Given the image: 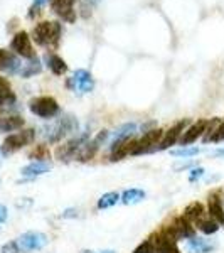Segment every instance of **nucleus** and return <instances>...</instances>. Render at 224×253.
Masks as SVG:
<instances>
[{
  "mask_svg": "<svg viewBox=\"0 0 224 253\" xmlns=\"http://www.w3.org/2000/svg\"><path fill=\"white\" fill-rule=\"evenodd\" d=\"M32 39L37 46L42 47H56L61 39V24L59 22H39L32 31Z\"/></svg>",
  "mask_w": 224,
  "mask_h": 253,
  "instance_id": "f257e3e1",
  "label": "nucleus"
},
{
  "mask_svg": "<svg viewBox=\"0 0 224 253\" xmlns=\"http://www.w3.org/2000/svg\"><path fill=\"white\" fill-rule=\"evenodd\" d=\"M76 128H78V120L71 115H64L44 128V138L49 144H58L59 140H63L68 133L75 132Z\"/></svg>",
  "mask_w": 224,
  "mask_h": 253,
  "instance_id": "f03ea898",
  "label": "nucleus"
},
{
  "mask_svg": "<svg viewBox=\"0 0 224 253\" xmlns=\"http://www.w3.org/2000/svg\"><path fill=\"white\" fill-rule=\"evenodd\" d=\"M34 137H36V132L32 128H26V130H20V132L10 133L9 137H5L3 144L0 145V156L7 157V156H10V154L17 152L22 147L32 144Z\"/></svg>",
  "mask_w": 224,
  "mask_h": 253,
  "instance_id": "7ed1b4c3",
  "label": "nucleus"
},
{
  "mask_svg": "<svg viewBox=\"0 0 224 253\" xmlns=\"http://www.w3.org/2000/svg\"><path fill=\"white\" fill-rule=\"evenodd\" d=\"M29 110L34 113L36 117L40 118H54L59 115L61 108L59 103L54 100L52 96H37V98H32L29 101Z\"/></svg>",
  "mask_w": 224,
  "mask_h": 253,
  "instance_id": "20e7f679",
  "label": "nucleus"
},
{
  "mask_svg": "<svg viewBox=\"0 0 224 253\" xmlns=\"http://www.w3.org/2000/svg\"><path fill=\"white\" fill-rule=\"evenodd\" d=\"M15 242H17L20 253H29V252L42 250L47 245L49 238H47V235L40 233V231H26V233L20 235Z\"/></svg>",
  "mask_w": 224,
  "mask_h": 253,
  "instance_id": "39448f33",
  "label": "nucleus"
},
{
  "mask_svg": "<svg viewBox=\"0 0 224 253\" xmlns=\"http://www.w3.org/2000/svg\"><path fill=\"white\" fill-rule=\"evenodd\" d=\"M164 233L169 236V238L179 242V240H189V238H192V236H195V230H194L192 223L187 221L184 216H179L170 226L165 228Z\"/></svg>",
  "mask_w": 224,
  "mask_h": 253,
  "instance_id": "423d86ee",
  "label": "nucleus"
},
{
  "mask_svg": "<svg viewBox=\"0 0 224 253\" xmlns=\"http://www.w3.org/2000/svg\"><path fill=\"white\" fill-rule=\"evenodd\" d=\"M108 137H110L108 130H101V132H98V135L93 138V140H88L86 144H84L78 152H76L75 159L79 162H86V161H89V159H93L95 157V154L100 150V147L108 140Z\"/></svg>",
  "mask_w": 224,
  "mask_h": 253,
  "instance_id": "0eeeda50",
  "label": "nucleus"
},
{
  "mask_svg": "<svg viewBox=\"0 0 224 253\" xmlns=\"http://www.w3.org/2000/svg\"><path fill=\"white\" fill-rule=\"evenodd\" d=\"M10 49L15 52V54L20 56V58H24V59L36 58V52H34V47H32L31 38L26 31H20L14 36V39H12V42H10Z\"/></svg>",
  "mask_w": 224,
  "mask_h": 253,
  "instance_id": "6e6552de",
  "label": "nucleus"
},
{
  "mask_svg": "<svg viewBox=\"0 0 224 253\" xmlns=\"http://www.w3.org/2000/svg\"><path fill=\"white\" fill-rule=\"evenodd\" d=\"M162 135L164 132L162 130H149L147 133H144V137L140 140H137V145L133 149V154L132 156H142V154H147V152H153L157 149L158 142L162 140Z\"/></svg>",
  "mask_w": 224,
  "mask_h": 253,
  "instance_id": "1a4fd4ad",
  "label": "nucleus"
},
{
  "mask_svg": "<svg viewBox=\"0 0 224 253\" xmlns=\"http://www.w3.org/2000/svg\"><path fill=\"white\" fill-rule=\"evenodd\" d=\"M89 140L88 138V133H83V135H78L75 138H71L69 142H66L64 145H59L58 149H56V159H59V161H71V159H75L76 152L83 147L86 142Z\"/></svg>",
  "mask_w": 224,
  "mask_h": 253,
  "instance_id": "9d476101",
  "label": "nucleus"
},
{
  "mask_svg": "<svg viewBox=\"0 0 224 253\" xmlns=\"http://www.w3.org/2000/svg\"><path fill=\"white\" fill-rule=\"evenodd\" d=\"M68 88H71L75 93H89L95 88V81H93L91 73H88L86 69H78L73 75V78L68 80Z\"/></svg>",
  "mask_w": 224,
  "mask_h": 253,
  "instance_id": "9b49d317",
  "label": "nucleus"
},
{
  "mask_svg": "<svg viewBox=\"0 0 224 253\" xmlns=\"http://www.w3.org/2000/svg\"><path fill=\"white\" fill-rule=\"evenodd\" d=\"M186 125H187V120H181V122H177L174 126H170V128L165 132V135H162V140L158 142L155 150H158V152H160V150H167L170 145L176 144L179 138H181L182 133H184Z\"/></svg>",
  "mask_w": 224,
  "mask_h": 253,
  "instance_id": "f8f14e48",
  "label": "nucleus"
},
{
  "mask_svg": "<svg viewBox=\"0 0 224 253\" xmlns=\"http://www.w3.org/2000/svg\"><path fill=\"white\" fill-rule=\"evenodd\" d=\"M20 68H22V61L19 59L17 54L7 51V49H0V71L9 73V75H19Z\"/></svg>",
  "mask_w": 224,
  "mask_h": 253,
  "instance_id": "ddd939ff",
  "label": "nucleus"
},
{
  "mask_svg": "<svg viewBox=\"0 0 224 253\" xmlns=\"http://www.w3.org/2000/svg\"><path fill=\"white\" fill-rule=\"evenodd\" d=\"M51 9L63 17V20L75 22L76 10H75V0H51Z\"/></svg>",
  "mask_w": 224,
  "mask_h": 253,
  "instance_id": "4468645a",
  "label": "nucleus"
},
{
  "mask_svg": "<svg viewBox=\"0 0 224 253\" xmlns=\"http://www.w3.org/2000/svg\"><path fill=\"white\" fill-rule=\"evenodd\" d=\"M135 145H137L135 138H128V140L118 142V144H115V145H110V150H112V157H110V161L116 162V161L125 159L127 156H132Z\"/></svg>",
  "mask_w": 224,
  "mask_h": 253,
  "instance_id": "2eb2a0df",
  "label": "nucleus"
},
{
  "mask_svg": "<svg viewBox=\"0 0 224 253\" xmlns=\"http://www.w3.org/2000/svg\"><path fill=\"white\" fill-rule=\"evenodd\" d=\"M206 126H207L206 120H199V122H195V124H192L184 133H182L181 138H179L181 145L186 147V145H189V144H192V142H195L199 137H202V135H204V132H206Z\"/></svg>",
  "mask_w": 224,
  "mask_h": 253,
  "instance_id": "dca6fc26",
  "label": "nucleus"
},
{
  "mask_svg": "<svg viewBox=\"0 0 224 253\" xmlns=\"http://www.w3.org/2000/svg\"><path fill=\"white\" fill-rule=\"evenodd\" d=\"M49 170H51V162L49 161H32L31 164L22 167L20 174H22L24 177L34 179V177H39V175L49 172Z\"/></svg>",
  "mask_w": 224,
  "mask_h": 253,
  "instance_id": "f3484780",
  "label": "nucleus"
},
{
  "mask_svg": "<svg viewBox=\"0 0 224 253\" xmlns=\"http://www.w3.org/2000/svg\"><path fill=\"white\" fill-rule=\"evenodd\" d=\"M207 213H209V216L219 224V226L224 224V206H223V201L219 199L218 194H211L209 196V203H207Z\"/></svg>",
  "mask_w": 224,
  "mask_h": 253,
  "instance_id": "a211bd4d",
  "label": "nucleus"
},
{
  "mask_svg": "<svg viewBox=\"0 0 224 253\" xmlns=\"http://www.w3.org/2000/svg\"><path fill=\"white\" fill-rule=\"evenodd\" d=\"M186 248L189 253H211L214 250V245L211 242H207L204 238H197L192 236L186 242Z\"/></svg>",
  "mask_w": 224,
  "mask_h": 253,
  "instance_id": "6ab92c4d",
  "label": "nucleus"
},
{
  "mask_svg": "<svg viewBox=\"0 0 224 253\" xmlns=\"http://www.w3.org/2000/svg\"><path fill=\"white\" fill-rule=\"evenodd\" d=\"M137 132V125L133 124V122H130V124H123L120 125L118 128L115 130V133H113V138H112V144L110 145H115L118 142H123V140H128V138L133 137V133Z\"/></svg>",
  "mask_w": 224,
  "mask_h": 253,
  "instance_id": "aec40b11",
  "label": "nucleus"
},
{
  "mask_svg": "<svg viewBox=\"0 0 224 253\" xmlns=\"http://www.w3.org/2000/svg\"><path fill=\"white\" fill-rule=\"evenodd\" d=\"M15 103V95L12 91L10 83L5 78L0 76V108L3 107H10Z\"/></svg>",
  "mask_w": 224,
  "mask_h": 253,
  "instance_id": "412c9836",
  "label": "nucleus"
},
{
  "mask_svg": "<svg viewBox=\"0 0 224 253\" xmlns=\"http://www.w3.org/2000/svg\"><path fill=\"white\" fill-rule=\"evenodd\" d=\"M46 63H47L49 69H51V71L54 73L56 76H63L64 73L68 71L66 61H64V59L61 58V56H58V54H47V56H46Z\"/></svg>",
  "mask_w": 224,
  "mask_h": 253,
  "instance_id": "4be33fe9",
  "label": "nucleus"
},
{
  "mask_svg": "<svg viewBox=\"0 0 224 253\" xmlns=\"http://www.w3.org/2000/svg\"><path fill=\"white\" fill-rule=\"evenodd\" d=\"M24 126V118L12 115V117H0V132H15Z\"/></svg>",
  "mask_w": 224,
  "mask_h": 253,
  "instance_id": "5701e85b",
  "label": "nucleus"
},
{
  "mask_svg": "<svg viewBox=\"0 0 224 253\" xmlns=\"http://www.w3.org/2000/svg\"><path fill=\"white\" fill-rule=\"evenodd\" d=\"M145 191H142V189H138V187H132V189H127V191H123V194L120 196V199H121V203L123 205H138V203H142L145 199Z\"/></svg>",
  "mask_w": 224,
  "mask_h": 253,
  "instance_id": "b1692460",
  "label": "nucleus"
},
{
  "mask_svg": "<svg viewBox=\"0 0 224 253\" xmlns=\"http://www.w3.org/2000/svg\"><path fill=\"white\" fill-rule=\"evenodd\" d=\"M184 218L187 219V221L190 223H197L199 219L202 218V216H206V211H204V206L201 205V203H192V205H189L186 208L184 211Z\"/></svg>",
  "mask_w": 224,
  "mask_h": 253,
  "instance_id": "393cba45",
  "label": "nucleus"
},
{
  "mask_svg": "<svg viewBox=\"0 0 224 253\" xmlns=\"http://www.w3.org/2000/svg\"><path fill=\"white\" fill-rule=\"evenodd\" d=\"M40 69H42V66H40V61H39L37 56H36V58L29 59V63L22 64L19 75L22 76V78H31V76H34V75H37V73H40Z\"/></svg>",
  "mask_w": 224,
  "mask_h": 253,
  "instance_id": "a878e982",
  "label": "nucleus"
},
{
  "mask_svg": "<svg viewBox=\"0 0 224 253\" xmlns=\"http://www.w3.org/2000/svg\"><path fill=\"white\" fill-rule=\"evenodd\" d=\"M195 224H197V228H199V230H201L204 235H214L216 231L219 230V224L216 223L214 219L211 218V216H202V218L199 219V221L195 223Z\"/></svg>",
  "mask_w": 224,
  "mask_h": 253,
  "instance_id": "bb28decb",
  "label": "nucleus"
},
{
  "mask_svg": "<svg viewBox=\"0 0 224 253\" xmlns=\"http://www.w3.org/2000/svg\"><path fill=\"white\" fill-rule=\"evenodd\" d=\"M120 201V194L112 191V193L103 194L100 199H98V210H108V208L115 206L116 203Z\"/></svg>",
  "mask_w": 224,
  "mask_h": 253,
  "instance_id": "cd10ccee",
  "label": "nucleus"
},
{
  "mask_svg": "<svg viewBox=\"0 0 224 253\" xmlns=\"http://www.w3.org/2000/svg\"><path fill=\"white\" fill-rule=\"evenodd\" d=\"M201 154V149L199 147H181V149H176V150H170V156L174 157H182V159H187V157H194Z\"/></svg>",
  "mask_w": 224,
  "mask_h": 253,
  "instance_id": "c85d7f7f",
  "label": "nucleus"
},
{
  "mask_svg": "<svg viewBox=\"0 0 224 253\" xmlns=\"http://www.w3.org/2000/svg\"><path fill=\"white\" fill-rule=\"evenodd\" d=\"M49 2V0H34L32 2V5H31V9H29V19H34V17H37V15L40 14V9H42L44 5Z\"/></svg>",
  "mask_w": 224,
  "mask_h": 253,
  "instance_id": "c756f323",
  "label": "nucleus"
},
{
  "mask_svg": "<svg viewBox=\"0 0 224 253\" xmlns=\"http://www.w3.org/2000/svg\"><path fill=\"white\" fill-rule=\"evenodd\" d=\"M133 253H157V250H155V245H153L152 240H147V242L138 245L135 250H133Z\"/></svg>",
  "mask_w": 224,
  "mask_h": 253,
  "instance_id": "7c9ffc66",
  "label": "nucleus"
},
{
  "mask_svg": "<svg viewBox=\"0 0 224 253\" xmlns=\"http://www.w3.org/2000/svg\"><path fill=\"white\" fill-rule=\"evenodd\" d=\"M49 156V152H47V149H46V145H37L34 150L31 152V159H37V161H46Z\"/></svg>",
  "mask_w": 224,
  "mask_h": 253,
  "instance_id": "2f4dec72",
  "label": "nucleus"
},
{
  "mask_svg": "<svg viewBox=\"0 0 224 253\" xmlns=\"http://www.w3.org/2000/svg\"><path fill=\"white\" fill-rule=\"evenodd\" d=\"M0 253H20L19 247H17V242H15V240L7 242L2 248H0Z\"/></svg>",
  "mask_w": 224,
  "mask_h": 253,
  "instance_id": "473e14b6",
  "label": "nucleus"
},
{
  "mask_svg": "<svg viewBox=\"0 0 224 253\" xmlns=\"http://www.w3.org/2000/svg\"><path fill=\"white\" fill-rule=\"evenodd\" d=\"M202 175H204V169H202V167H195V169L190 170L189 181H190V182H194V181H197V179H201Z\"/></svg>",
  "mask_w": 224,
  "mask_h": 253,
  "instance_id": "72a5a7b5",
  "label": "nucleus"
},
{
  "mask_svg": "<svg viewBox=\"0 0 224 253\" xmlns=\"http://www.w3.org/2000/svg\"><path fill=\"white\" fill-rule=\"evenodd\" d=\"M7 218H9V211H7V208L0 203V223H5Z\"/></svg>",
  "mask_w": 224,
  "mask_h": 253,
  "instance_id": "f704fd0d",
  "label": "nucleus"
},
{
  "mask_svg": "<svg viewBox=\"0 0 224 253\" xmlns=\"http://www.w3.org/2000/svg\"><path fill=\"white\" fill-rule=\"evenodd\" d=\"M76 216H78V210H66L63 213V218H76Z\"/></svg>",
  "mask_w": 224,
  "mask_h": 253,
  "instance_id": "c9c22d12",
  "label": "nucleus"
},
{
  "mask_svg": "<svg viewBox=\"0 0 224 253\" xmlns=\"http://www.w3.org/2000/svg\"><path fill=\"white\" fill-rule=\"evenodd\" d=\"M194 166V162H182V164L176 166V170H181V169H187V167Z\"/></svg>",
  "mask_w": 224,
  "mask_h": 253,
  "instance_id": "e433bc0d",
  "label": "nucleus"
},
{
  "mask_svg": "<svg viewBox=\"0 0 224 253\" xmlns=\"http://www.w3.org/2000/svg\"><path fill=\"white\" fill-rule=\"evenodd\" d=\"M214 156H216V157H224V149H218V150L214 152Z\"/></svg>",
  "mask_w": 224,
  "mask_h": 253,
  "instance_id": "4c0bfd02",
  "label": "nucleus"
},
{
  "mask_svg": "<svg viewBox=\"0 0 224 253\" xmlns=\"http://www.w3.org/2000/svg\"><path fill=\"white\" fill-rule=\"evenodd\" d=\"M101 253H115L113 250H105V252H101Z\"/></svg>",
  "mask_w": 224,
  "mask_h": 253,
  "instance_id": "58836bf2",
  "label": "nucleus"
},
{
  "mask_svg": "<svg viewBox=\"0 0 224 253\" xmlns=\"http://www.w3.org/2000/svg\"><path fill=\"white\" fill-rule=\"evenodd\" d=\"M83 253H93V252H83Z\"/></svg>",
  "mask_w": 224,
  "mask_h": 253,
  "instance_id": "ea45409f",
  "label": "nucleus"
}]
</instances>
